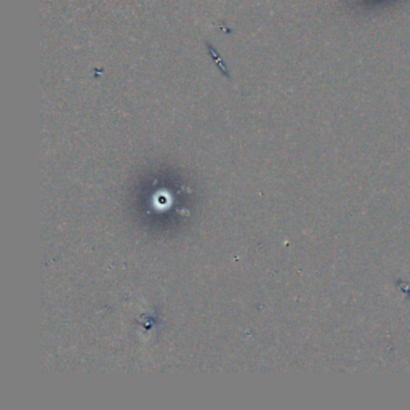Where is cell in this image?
<instances>
[{
  "mask_svg": "<svg viewBox=\"0 0 410 410\" xmlns=\"http://www.w3.org/2000/svg\"><path fill=\"white\" fill-rule=\"evenodd\" d=\"M207 50H209V53H210V56H212V58H213V61H215V63H217V66L220 67L221 74H223L224 77H228V78H229V72H228V67H226V64L223 63V60H221L220 53L217 52L215 47H213V45H212L210 42H207Z\"/></svg>",
  "mask_w": 410,
  "mask_h": 410,
  "instance_id": "obj_1",
  "label": "cell"
}]
</instances>
